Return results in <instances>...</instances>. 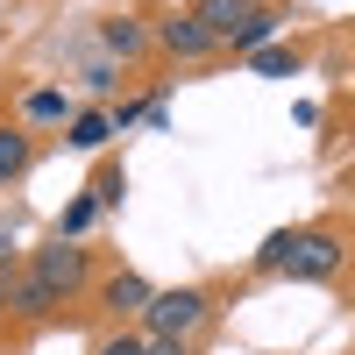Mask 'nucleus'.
Instances as JSON below:
<instances>
[{
	"label": "nucleus",
	"instance_id": "2eb2a0df",
	"mask_svg": "<svg viewBox=\"0 0 355 355\" xmlns=\"http://www.w3.org/2000/svg\"><path fill=\"white\" fill-rule=\"evenodd\" d=\"M284 256H291V227H277L270 242L256 249V270H284Z\"/></svg>",
	"mask_w": 355,
	"mask_h": 355
},
{
	"label": "nucleus",
	"instance_id": "6e6552de",
	"mask_svg": "<svg viewBox=\"0 0 355 355\" xmlns=\"http://www.w3.org/2000/svg\"><path fill=\"white\" fill-rule=\"evenodd\" d=\"M107 135H114V114H107V107H85V114L64 121V142H71V150H107Z\"/></svg>",
	"mask_w": 355,
	"mask_h": 355
},
{
	"label": "nucleus",
	"instance_id": "dca6fc26",
	"mask_svg": "<svg viewBox=\"0 0 355 355\" xmlns=\"http://www.w3.org/2000/svg\"><path fill=\"white\" fill-rule=\"evenodd\" d=\"M121 192H128V178H121V171H100V178H93V199H100V214H107V206H121Z\"/></svg>",
	"mask_w": 355,
	"mask_h": 355
},
{
	"label": "nucleus",
	"instance_id": "1a4fd4ad",
	"mask_svg": "<svg viewBox=\"0 0 355 355\" xmlns=\"http://www.w3.org/2000/svg\"><path fill=\"white\" fill-rule=\"evenodd\" d=\"M270 43H277V15H270V8L249 15V21L227 36V50H234V57H256V50H270Z\"/></svg>",
	"mask_w": 355,
	"mask_h": 355
},
{
	"label": "nucleus",
	"instance_id": "f3484780",
	"mask_svg": "<svg viewBox=\"0 0 355 355\" xmlns=\"http://www.w3.org/2000/svg\"><path fill=\"white\" fill-rule=\"evenodd\" d=\"M8 291H15V234L0 227V306H8Z\"/></svg>",
	"mask_w": 355,
	"mask_h": 355
},
{
	"label": "nucleus",
	"instance_id": "f8f14e48",
	"mask_svg": "<svg viewBox=\"0 0 355 355\" xmlns=\"http://www.w3.org/2000/svg\"><path fill=\"white\" fill-rule=\"evenodd\" d=\"M249 71H256V78H299V50H291V43H270V50L249 57Z\"/></svg>",
	"mask_w": 355,
	"mask_h": 355
},
{
	"label": "nucleus",
	"instance_id": "4468645a",
	"mask_svg": "<svg viewBox=\"0 0 355 355\" xmlns=\"http://www.w3.org/2000/svg\"><path fill=\"white\" fill-rule=\"evenodd\" d=\"M93 220H100V199H93V192H78V199L64 206V220H57V242H78Z\"/></svg>",
	"mask_w": 355,
	"mask_h": 355
},
{
	"label": "nucleus",
	"instance_id": "6ab92c4d",
	"mask_svg": "<svg viewBox=\"0 0 355 355\" xmlns=\"http://www.w3.org/2000/svg\"><path fill=\"white\" fill-rule=\"evenodd\" d=\"M150 355H192L185 341H150Z\"/></svg>",
	"mask_w": 355,
	"mask_h": 355
},
{
	"label": "nucleus",
	"instance_id": "9b49d317",
	"mask_svg": "<svg viewBox=\"0 0 355 355\" xmlns=\"http://www.w3.org/2000/svg\"><path fill=\"white\" fill-rule=\"evenodd\" d=\"M28 121H71V100H64V85H36V93L21 100Z\"/></svg>",
	"mask_w": 355,
	"mask_h": 355
},
{
	"label": "nucleus",
	"instance_id": "f257e3e1",
	"mask_svg": "<svg viewBox=\"0 0 355 355\" xmlns=\"http://www.w3.org/2000/svg\"><path fill=\"white\" fill-rule=\"evenodd\" d=\"M341 263H348V249H341L334 227H299L291 234V256H284V277L291 284H327Z\"/></svg>",
	"mask_w": 355,
	"mask_h": 355
},
{
	"label": "nucleus",
	"instance_id": "39448f33",
	"mask_svg": "<svg viewBox=\"0 0 355 355\" xmlns=\"http://www.w3.org/2000/svg\"><path fill=\"white\" fill-rule=\"evenodd\" d=\"M192 15H199V28H206V36L227 50V36H234V28H242L249 15H263V0H192Z\"/></svg>",
	"mask_w": 355,
	"mask_h": 355
},
{
	"label": "nucleus",
	"instance_id": "a211bd4d",
	"mask_svg": "<svg viewBox=\"0 0 355 355\" xmlns=\"http://www.w3.org/2000/svg\"><path fill=\"white\" fill-rule=\"evenodd\" d=\"M100 355H150V341H142V334H114Z\"/></svg>",
	"mask_w": 355,
	"mask_h": 355
},
{
	"label": "nucleus",
	"instance_id": "0eeeda50",
	"mask_svg": "<svg viewBox=\"0 0 355 355\" xmlns=\"http://www.w3.org/2000/svg\"><path fill=\"white\" fill-rule=\"evenodd\" d=\"M150 299H157L150 277H135V270H121V277H107V284H100V306H107V313H121V320H128V313H150Z\"/></svg>",
	"mask_w": 355,
	"mask_h": 355
},
{
	"label": "nucleus",
	"instance_id": "7ed1b4c3",
	"mask_svg": "<svg viewBox=\"0 0 355 355\" xmlns=\"http://www.w3.org/2000/svg\"><path fill=\"white\" fill-rule=\"evenodd\" d=\"M28 277H36V284H50L57 299H71V291L93 277V263H85V249H78V242H50V249H36Z\"/></svg>",
	"mask_w": 355,
	"mask_h": 355
},
{
	"label": "nucleus",
	"instance_id": "20e7f679",
	"mask_svg": "<svg viewBox=\"0 0 355 355\" xmlns=\"http://www.w3.org/2000/svg\"><path fill=\"white\" fill-rule=\"evenodd\" d=\"M157 50H171V57H185V64H192V57H214L220 43L199 28V15H192V8H178V15H164V21H157Z\"/></svg>",
	"mask_w": 355,
	"mask_h": 355
},
{
	"label": "nucleus",
	"instance_id": "9d476101",
	"mask_svg": "<svg viewBox=\"0 0 355 355\" xmlns=\"http://www.w3.org/2000/svg\"><path fill=\"white\" fill-rule=\"evenodd\" d=\"M50 306H64L50 284H36V277H15V291H8V313H21V320H43Z\"/></svg>",
	"mask_w": 355,
	"mask_h": 355
},
{
	"label": "nucleus",
	"instance_id": "ddd939ff",
	"mask_svg": "<svg viewBox=\"0 0 355 355\" xmlns=\"http://www.w3.org/2000/svg\"><path fill=\"white\" fill-rule=\"evenodd\" d=\"M28 157H36V150H28V135H21V128H0V185H15V178L28 171Z\"/></svg>",
	"mask_w": 355,
	"mask_h": 355
},
{
	"label": "nucleus",
	"instance_id": "f03ea898",
	"mask_svg": "<svg viewBox=\"0 0 355 355\" xmlns=\"http://www.w3.org/2000/svg\"><path fill=\"white\" fill-rule=\"evenodd\" d=\"M142 327H150V341H185V334H199V327H206V291H192V284L157 291L150 313H142Z\"/></svg>",
	"mask_w": 355,
	"mask_h": 355
},
{
	"label": "nucleus",
	"instance_id": "423d86ee",
	"mask_svg": "<svg viewBox=\"0 0 355 355\" xmlns=\"http://www.w3.org/2000/svg\"><path fill=\"white\" fill-rule=\"evenodd\" d=\"M150 43H157V28H142L135 15H107V21H100V50L121 57V64H128V57H142Z\"/></svg>",
	"mask_w": 355,
	"mask_h": 355
}]
</instances>
